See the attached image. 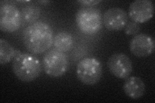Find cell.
<instances>
[{
  "label": "cell",
  "mask_w": 155,
  "mask_h": 103,
  "mask_svg": "<svg viewBox=\"0 0 155 103\" xmlns=\"http://www.w3.org/2000/svg\"><path fill=\"white\" fill-rule=\"evenodd\" d=\"M53 41L52 29L44 22L32 23L23 32L24 45L33 54H41L48 50L52 47Z\"/></svg>",
  "instance_id": "1"
},
{
  "label": "cell",
  "mask_w": 155,
  "mask_h": 103,
  "mask_svg": "<svg viewBox=\"0 0 155 103\" xmlns=\"http://www.w3.org/2000/svg\"><path fill=\"white\" fill-rule=\"evenodd\" d=\"M12 70L18 79L23 82H31L40 76L41 64L33 53H21L13 60Z\"/></svg>",
  "instance_id": "2"
},
{
  "label": "cell",
  "mask_w": 155,
  "mask_h": 103,
  "mask_svg": "<svg viewBox=\"0 0 155 103\" xmlns=\"http://www.w3.org/2000/svg\"><path fill=\"white\" fill-rule=\"evenodd\" d=\"M75 19L78 27L86 35H94L102 27V14L96 8H80L76 13Z\"/></svg>",
  "instance_id": "3"
},
{
  "label": "cell",
  "mask_w": 155,
  "mask_h": 103,
  "mask_svg": "<svg viewBox=\"0 0 155 103\" xmlns=\"http://www.w3.org/2000/svg\"><path fill=\"white\" fill-rule=\"evenodd\" d=\"M76 72L77 77L81 82L93 86L101 79L103 73L102 65L95 57H85L78 63Z\"/></svg>",
  "instance_id": "4"
},
{
  "label": "cell",
  "mask_w": 155,
  "mask_h": 103,
  "mask_svg": "<svg viewBox=\"0 0 155 103\" xmlns=\"http://www.w3.org/2000/svg\"><path fill=\"white\" fill-rule=\"evenodd\" d=\"M43 67L47 75L52 77H60L67 72L69 60L64 52L52 49L43 57Z\"/></svg>",
  "instance_id": "5"
},
{
  "label": "cell",
  "mask_w": 155,
  "mask_h": 103,
  "mask_svg": "<svg viewBox=\"0 0 155 103\" xmlns=\"http://www.w3.org/2000/svg\"><path fill=\"white\" fill-rule=\"evenodd\" d=\"M21 12L13 2H2L0 8V29L6 33H12L20 28Z\"/></svg>",
  "instance_id": "6"
},
{
  "label": "cell",
  "mask_w": 155,
  "mask_h": 103,
  "mask_svg": "<svg viewBox=\"0 0 155 103\" xmlns=\"http://www.w3.org/2000/svg\"><path fill=\"white\" fill-rule=\"evenodd\" d=\"M107 67L111 74L120 79H126L133 72L132 61L124 53H116L107 61Z\"/></svg>",
  "instance_id": "7"
},
{
  "label": "cell",
  "mask_w": 155,
  "mask_h": 103,
  "mask_svg": "<svg viewBox=\"0 0 155 103\" xmlns=\"http://www.w3.org/2000/svg\"><path fill=\"white\" fill-rule=\"evenodd\" d=\"M153 3L150 0H136L130 4L128 16L138 24L147 22L154 15Z\"/></svg>",
  "instance_id": "8"
},
{
  "label": "cell",
  "mask_w": 155,
  "mask_h": 103,
  "mask_svg": "<svg viewBox=\"0 0 155 103\" xmlns=\"http://www.w3.org/2000/svg\"><path fill=\"white\" fill-rule=\"evenodd\" d=\"M102 19L104 25L107 30L116 32L124 29L129 22V16L124 9L113 7L105 12Z\"/></svg>",
  "instance_id": "9"
},
{
  "label": "cell",
  "mask_w": 155,
  "mask_h": 103,
  "mask_svg": "<svg viewBox=\"0 0 155 103\" xmlns=\"http://www.w3.org/2000/svg\"><path fill=\"white\" fill-rule=\"evenodd\" d=\"M155 42L154 38L146 34H138L130 41L129 48L133 54L138 57H146L154 52Z\"/></svg>",
  "instance_id": "10"
},
{
  "label": "cell",
  "mask_w": 155,
  "mask_h": 103,
  "mask_svg": "<svg viewBox=\"0 0 155 103\" xmlns=\"http://www.w3.org/2000/svg\"><path fill=\"white\" fill-rule=\"evenodd\" d=\"M123 90L125 94L132 99L141 98L145 92V85L143 81L138 76H129L125 79Z\"/></svg>",
  "instance_id": "11"
},
{
  "label": "cell",
  "mask_w": 155,
  "mask_h": 103,
  "mask_svg": "<svg viewBox=\"0 0 155 103\" xmlns=\"http://www.w3.org/2000/svg\"><path fill=\"white\" fill-rule=\"evenodd\" d=\"M53 44L55 48L62 52L71 50L74 45V40L71 34L62 32L58 33L54 37Z\"/></svg>",
  "instance_id": "12"
},
{
  "label": "cell",
  "mask_w": 155,
  "mask_h": 103,
  "mask_svg": "<svg viewBox=\"0 0 155 103\" xmlns=\"http://www.w3.org/2000/svg\"><path fill=\"white\" fill-rule=\"evenodd\" d=\"M15 49L7 41L4 39H0V64L6 65L14 60Z\"/></svg>",
  "instance_id": "13"
},
{
  "label": "cell",
  "mask_w": 155,
  "mask_h": 103,
  "mask_svg": "<svg viewBox=\"0 0 155 103\" xmlns=\"http://www.w3.org/2000/svg\"><path fill=\"white\" fill-rule=\"evenodd\" d=\"M40 8L35 5L25 6L21 11L22 18L28 23H35L40 18Z\"/></svg>",
  "instance_id": "14"
},
{
  "label": "cell",
  "mask_w": 155,
  "mask_h": 103,
  "mask_svg": "<svg viewBox=\"0 0 155 103\" xmlns=\"http://www.w3.org/2000/svg\"><path fill=\"white\" fill-rule=\"evenodd\" d=\"M141 27L140 24L134 21H129L124 28L125 33L129 36H136L140 32Z\"/></svg>",
  "instance_id": "15"
},
{
  "label": "cell",
  "mask_w": 155,
  "mask_h": 103,
  "mask_svg": "<svg viewBox=\"0 0 155 103\" xmlns=\"http://www.w3.org/2000/svg\"><path fill=\"white\" fill-rule=\"evenodd\" d=\"M79 3L83 5L92 7V6L96 5L99 4L101 2L100 0H80V1H78Z\"/></svg>",
  "instance_id": "16"
},
{
  "label": "cell",
  "mask_w": 155,
  "mask_h": 103,
  "mask_svg": "<svg viewBox=\"0 0 155 103\" xmlns=\"http://www.w3.org/2000/svg\"><path fill=\"white\" fill-rule=\"evenodd\" d=\"M40 3H50V2H48V1H45V2H43V1H41V2H39Z\"/></svg>",
  "instance_id": "17"
}]
</instances>
